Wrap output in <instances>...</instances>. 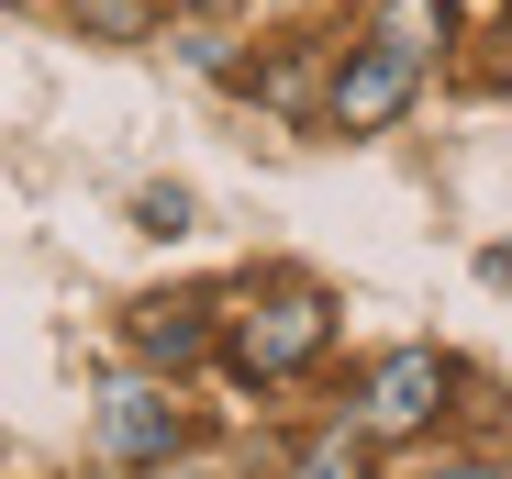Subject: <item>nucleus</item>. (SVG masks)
Listing matches in <instances>:
<instances>
[{
    "instance_id": "1a4fd4ad",
    "label": "nucleus",
    "mask_w": 512,
    "mask_h": 479,
    "mask_svg": "<svg viewBox=\"0 0 512 479\" xmlns=\"http://www.w3.org/2000/svg\"><path fill=\"white\" fill-rule=\"evenodd\" d=\"M190 12H223V0H190Z\"/></svg>"
},
{
    "instance_id": "0eeeda50",
    "label": "nucleus",
    "mask_w": 512,
    "mask_h": 479,
    "mask_svg": "<svg viewBox=\"0 0 512 479\" xmlns=\"http://www.w3.org/2000/svg\"><path fill=\"white\" fill-rule=\"evenodd\" d=\"M290 479H357V435H323V446H312Z\"/></svg>"
},
{
    "instance_id": "423d86ee",
    "label": "nucleus",
    "mask_w": 512,
    "mask_h": 479,
    "mask_svg": "<svg viewBox=\"0 0 512 479\" xmlns=\"http://www.w3.org/2000/svg\"><path fill=\"white\" fill-rule=\"evenodd\" d=\"M379 34L423 56V45H446V34H457V0H390V12H379Z\"/></svg>"
},
{
    "instance_id": "7ed1b4c3",
    "label": "nucleus",
    "mask_w": 512,
    "mask_h": 479,
    "mask_svg": "<svg viewBox=\"0 0 512 479\" xmlns=\"http://www.w3.org/2000/svg\"><path fill=\"white\" fill-rule=\"evenodd\" d=\"M446 402V357L435 346H401L379 379H368V435H412V424H435Z\"/></svg>"
},
{
    "instance_id": "f03ea898",
    "label": "nucleus",
    "mask_w": 512,
    "mask_h": 479,
    "mask_svg": "<svg viewBox=\"0 0 512 479\" xmlns=\"http://www.w3.org/2000/svg\"><path fill=\"white\" fill-rule=\"evenodd\" d=\"M412 78H423V56H412V45H390V34H368L346 67H334V101H323V112H334V134H379V123L412 101Z\"/></svg>"
},
{
    "instance_id": "f257e3e1",
    "label": "nucleus",
    "mask_w": 512,
    "mask_h": 479,
    "mask_svg": "<svg viewBox=\"0 0 512 479\" xmlns=\"http://www.w3.org/2000/svg\"><path fill=\"white\" fill-rule=\"evenodd\" d=\"M323 335H334V301H323L312 279H290V290H268V301H245L234 368H245V379H290L301 357H323Z\"/></svg>"
},
{
    "instance_id": "39448f33",
    "label": "nucleus",
    "mask_w": 512,
    "mask_h": 479,
    "mask_svg": "<svg viewBox=\"0 0 512 479\" xmlns=\"http://www.w3.org/2000/svg\"><path fill=\"white\" fill-rule=\"evenodd\" d=\"M134 346L167 357V368H190V357L212 346V324H201V301H145V312H134Z\"/></svg>"
},
{
    "instance_id": "20e7f679",
    "label": "nucleus",
    "mask_w": 512,
    "mask_h": 479,
    "mask_svg": "<svg viewBox=\"0 0 512 479\" xmlns=\"http://www.w3.org/2000/svg\"><path fill=\"white\" fill-rule=\"evenodd\" d=\"M101 446L134 457V468H167V446H179V402H167V390H145V379H123L112 413H101Z\"/></svg>"
},
{
    "instance_id": "6e6552de",
    "label": "nucleus",
    "mask_w": 512,
    "mask_h": 479,
    "mask_svg": "<svg viewBox=\"0 0 512 479\" xmlns=\"http://www.w3.org/2000/svg\"><path fill=\"white\" fill-rule=\"evenodd\" d=\"M435 479H490V468H435Z\"/></svg>"
}]
</instances>
